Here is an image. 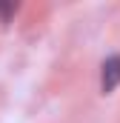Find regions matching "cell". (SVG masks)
<instances>
[{
  "label": "cell",
  "instance_id": "1",
  "mask_svg": "<svg viewBox=\"0 0 120 123\" xmlns=\"http://www.w3.org/2000/svg\"><path fill=\"white\" fill-rule=\"evenodd\" d=\"M100 86H103V92H114L120 86V57H109V60L103 63V77H100Z\"/></svg>",
  "mask_w": 120,
  "mask_h": 123
}]
</instances>
